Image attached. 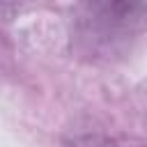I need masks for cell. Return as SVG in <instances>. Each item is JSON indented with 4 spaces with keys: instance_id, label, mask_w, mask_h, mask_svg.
Returning a JSON list of instances; mask_svg holds the SVG:
<instances>
[{
    "instance_id": "cell-1",
    "label": "cell",
    "mask_w": 147,
    "mask_h": 147,
    "mask_svg": "<svg viewBox=\"0 0 147 147\" xmlns=\"http://www.w3.org/2000/svg\"><path fill=\"white\" fill-rule=\"evenodd\" d=\"M145 28V0H78L71 18V46L90 62L126 55Z\"/></svg>"
},
{
    "instance_id": "cell-2",
    "label": "cell",
    "mask_w": 147,
    "mask_h": 147,
    "mask_svg": "<svg viewBox=\"0 0 147 147\" xmlns=\"http://www.w3.org/2000/svg\"><path fill=\"white\" fill-rule=\"evenodd\" d=\"M67 147H142L140 140L131 138H108V136H78L67 142Z\"/></svg>"
}]
</instances>
